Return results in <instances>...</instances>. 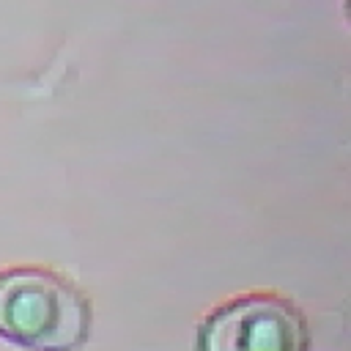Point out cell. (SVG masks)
Instances as JSON below:
<instances>
[{"instance_id":"1","label":"cell","mask_w":351,"mask_h":351,"mask_svg":"<svg viewBox=\"0 0 351 351\" xmlns=\"http://www.w3.org/2000/svg\"><path fill=\"white\" fill-rule=\"evenodd\" d=\"M93 329L88 293L47 266L0 269V337L25 351H80Z\"/></svg>"},{"instance_id":"2","label":"cell","mask_w":351,"mask_h":351,"mask_svg":"<svg viewBox=\"0 0 351 351\" xmlns=\"http://www.w3.org/2000/svg\"><path fill=\"white\" fill-rule=\"evenodd\" d=\"M192 351H313V329L291 296L250 291L200 318Z\"/></svg>"}]
</instances>
